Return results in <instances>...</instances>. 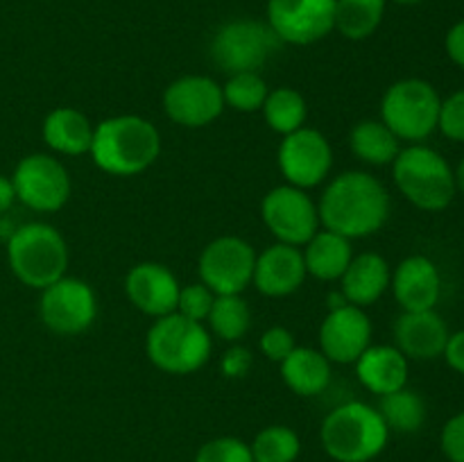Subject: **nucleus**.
<instances>
[{"label":"nucleus","instance_id":"1","mask_svg":"<svg viewBox=\"0 0 464 462\" xmlns=\"http://www.w3.org/2000/svg\"><path fill=\"white\" fill-rule=\"evenodd\" d=\"M317 213L324 229L349 240L365 238L388 222L390 195L370 172L349 170L326 186Z\"/></svg>","mask_w":464,"mask_h":462},{"label":"nucleus","instance_id":"2","mask_svg":"<svg viewBox=\"0 0 464 462\" xmlns=\"http://www.w3.org/2000/svg\"><path fill=\"white\" fill-rule=\"evenodd\" d=\"M91 157L107 175L131 177L148 170L161 152V136L140 116L107 118L93 127Z\"/></svg>","mask_w":464,"mask_h":462},{"label":"nucleus","instance_id":"3","mask_svg":"<svg viewBox=\"0 0 464 462\" xmlns=\"http://www.w3.org/2000/svg\"><path fill=\"white\" fill-rule=\"evenodd\" d=\"M320 439L335 462H372L388 447L390 428L374 406L349 401L326 415Z\"/></svg>","mask_w":464,"mask_h":462},{"label":"nucleus","instance_id":"4","mask_svg":"<svg viewBox=\"0 0 464 462\" xmlns=\"http://www.w3.org/2000/svg\"><path fill=\"white\" fill-rule=\"evenodd\" d=\"M394 184L408 202L421 211H442L456 197V175L447 159L433 148L412 143L392 161Z\"/></svg>","mask_w":464,"mask_h":462},{"label":"nucleus","instance_id":"5","mask_svg":"<svg viewBox=\"0 0 464 462\" xmlns=\"http://www.w3.org/2000/svg\"><path fill=\"white\" fill-rule=\"evenodd\" d=\"M7 258L21 284L44 290L66 276L68 245L54 226L30 222L12 234L7 243Z\"/></svg>","mask_w":464,"mask_h":462},{"label":"nucleus","instance_id":"6","mask_svg":"<svg viewBox=\"0 0 464 462\" xmlns=\"http://www.w3.org/2000/svg\"><path fill=\"white\" fill-rule=\"evenodd\" d=\"M148 356L152 365L168 374H190L211 358V335L202 322H193L179 313L157 317L148 331Z\"/></svg>","mask_w":464,"mask_h":462},{"label":"nucleus","instance_id":"7","mask_svg":"<svg viewBox=\"0 0 464 462\" xmlns=\"http://www.w3.org/2000/svg\"><path fill=\"white\" fill-rule=\"evenodd\" d=\"M440 104L442 100L430 82L408 77L385 91L381 118L399 140L420 143L438 130Z\"/></svg>","mask_w":464,"mask_h":462},{"label":"nucleus","instance_id":"8","mask_svg":"<svg viewBox=\"0 0 464 462\" xmlns=\"http://www.w3.org/2000/svg\"><path fill=\"white\" fill-rule=\"evenodd\" d=\"M279 36L267 23L236 18L225 23L211 39V59L229 75L256 72L279 48Z\"/></svg>","mask_w":464,"mask_h":462},{"label":"nucleus","instance_id":"9","mask_svg":"<svg viewBox=\"0 0 464 462\" xmlns=\"http://www.w3.org/2000/svg\"><path fill=\"white\" fill-rule=\"evenodd\" d=\"M256 252L238 236L208 243L199 256V276L213 294H240L254 279Z\"/></svg>","mask_w":464,"mask_h":462},{"label":"nucleus","instance_id":"10","mask_svg":"<svg viewBox=\"0 0 464 462\" xmlns=\"http://www.w3.org/2000/svg\"><path fill=\"white\" fill-rule=\"evenodd\" d=\"M16 199L39 213L59 211L71 197L68 170L50 154H30L21 159L12 177Z\"/></svg>","mask_w":464,"mask_h":462},{"label":"nucleus","instance_id":"11","mask_svg":"<svg viewBox=\"0 0 464 462\" xmlns=\"http://www.w3.org/2000/svg\"><path fill=\"white\" fill-rule=\"evenodd\" d=\"M261 216L279 243L306 245L320 231V213L313 199L295 186H279L263 197Z\"/></svg>","mask_w":464,"mask_h":462},{"label":"nucleus","instance_id":"12","mask_svg":"<svg viewBox=\"0 0 464 462\" xmlns=\"http://www.w3.org/2000/svg\"><path fill=\"white\" fill-rule=\"evenodd\" d=\"M267 25L281 43H315L335 30V0H267Z\"/></svg>","mask_w":464,"mask_h":462},{"label":"nucleus","instance_id":"13","mask_svg":"<svg viewBox=\"0 0 464 462\" xmlns=\"http://www.w3.org/2000/svg\"><path fill=\"white\" fill-rule=\"evenodd\" d=\"M39 313L50 331L62 335H75L89 329L98 315L95 293L86 281L75 276H62L41 293Z\"/></svg>","mask_w":464,"mask_h":462},{"label":"nucleus","instance_id":"14","mask_svg":"<svg viewBox=\"0 0 464 462\" xmlns=\"http://www.w3.org/2000/svg\"><path fill=\"white\" fill-rule=\"evenodd\" d=\"M279 168L290 186L313 188L322 184L334 166V152L324 136L311 127L285 134L279 145Z\"/></svg>","mask_w":464,"mask_h":462},{"label":"nucleus","instance_id":"15","mask_svg":"<svg viewBox=\"0 0 464 462\" xmlns=\"http://www.w3.org/2000/svg\"><path fill=\"white\" fill-rule=\"evenodd\" d=\"M163 109L177 125L207 127L225 109L222 86L204 75L179 77L163 93Z\"/></svg>","mask_w":464,"mask_h":462},{"label":"nucleus","instance_id":"16","mask_svg":"<svg viewBox=\"0 0 464 462\" xmlns=\"http://www.w3.org/2000/svg\"><path fill=\"white\" fill-rule=\"evenodd\" d=\"M372 322L362 308L344 303L334 308L322 322L320 344L322 353L334 362H356L361 353L370 347Z\"/></svg>","mask_w":464,"mask_h":462},{"label":"nucleus","instance_id":"17","mask_svg":"<svg viewBox=\"0 0 464 462\" xmlns=\"http://www.w3.org/2000/svg\"><path fill=\"white\" fill-rule=\"evenodd\" d=\"M179 281L159 263H139L130 270L125 279V290L130 302L145 315L163 317L177 311L179 299Z\"/></svg>","mask_w":464,"mask_h":462},{"label":"nucleus","instance_id":"18","mask_svg":"<svg viewBox=\"0 0 464 462\" xmlns=\"http://www.w3.org/2000/svg\"><path fill=\"white\" fill-rule=\"evenodd\" d=\"M304 252L295 245L276 243L256 256L254 265V285L267 297H285L299 290L306 279Z\"/></svg>","mask_w":464,"mask_h":462},{"label":"nucleus","instance_id":"19","mask_svg":"<svg viewBox=\"0 0 464 462\" xmlns=\"http://www.w3.org/2000/svg\"><path fill=\"white\" fill-rule=\"evenodd\" d=\"M399 306L406 313L433 311L442 293V276L438 265L426 256H408L399 263L390 281Z\"/></svg>","mask_w":464,"mask_h":462},{"label":"nucleus","instance_id":"20","mask_svg":"<svg viewBox=\"0 0 464 462\" xmlns=\"http://www.w3.org/2000/svg\"><path fill=\"white\" fill-rule=\"evenodd\" d=\"M447 322L433 311H417L399 315L394 322V340L397 349L406 358L415 361H433L444 353L449 340Z\"/></svg>","mask_w":464,"mask_h":462},{"label":"nucleus","instance_id":"21","mask_svg":"<svg viewBox=\"0 0 464 462\" xmlns=\"http://www.w3.org/2000/svg\"><path fill=\"white\" fill-rule=\"evenodd\" d=\"M356 374L370 392L383 397L406 388L408 358L390 344H370L356 361Z\"/></svg>","mask_w":464,"mask_h":462},{"label":"nucleus","instance_id":"22","mask_svg":"<svg viewBox=\"0 0 464 462\" xmlns=\"http://www.w3.org/2000/svg\"><path fill=\"white\" fill-rule=\"evenodd\" d=\"M340 279H343V297L347 299V303L362 308L381 299V294L390 288L392 274L383 256L365 252L352 258Z\"/></svg>","mask_w":464,"mask_h":462},{"label":"nucleus","instance_id":"23","mask_svg":"<svg viewBox=\"0 0 464 462\" xmlns=\"http://www.w3.org/2000/svg\"><path fill=\"white\" fill-rule=\"evenodd\" d=\"M44 140L50 149L59 154L80 157L91 149L93 127L89 118L71 107H59L50 111L44 120Z\"/></svg>","mask_w":464,"mask_h":462},{"label":"nucleus","instance_id":"24","mask_svg":"<svg viewBox=\"0 0 464 462\" xmlns=\"http://www.w3.org/2000/svg\"><path fill=\"white\" fill-rule=\"evenodd\" d=\"M281 376L285 385L299 397H315L331 380L329 358L311 347H295L281 361Z\"/></svg>","mask_w":464,"mask_h":462},{"label":"nucleus","instance_id":"25","mask_svg":"<svg viewBox=\"0 0 464 462\" xmlns=\"http://www.w3.org/2000/svg\"><path fill=\"white\" fill-rule=\"evenodd\" d=\"M352 243L344 236L324 229L317 231L304 249V263L306 272L315 279L335 281L344 274L352 263Z\"/></svg>","mask_w":464,"mask_h":462},{"label":"nucleus","instance_id":"26","mask_svg":"<svg viewBox=\"0 0 464 462\" xmlns=\"http://www.w3.org/2000/svg\"><path fill=\"white\" fill-rule=\"evenodd\" d=\"M352 152L370 166H388L399 154V139L383 120L358 122L349 136Z\"/></svg>","mask_w":464,"mask_h":462},{"label":"nucleus","instance_id":"27","mask_svg":"<svg viewBox=\"0 0 464 462\" xmlns=\"http://www.w3.org/2000/svg\"><path fill=\"white\" fill-rule=\"evenodd\" d=\"M385 0H335V30L352 41H362L379 30Z\"/></svg>","mask_w":464,"mask_h":462},{"label":"nucleus","instance_id":"28","mask_svg":"<svg viewBox=\"0 0 464 462\" xmlns=\"http://www.w3.org/2000/svg\"><path fill=\"white\" fill-rule=\"evenodd\" d=\"M376 410L383 417L385 426L397 433H417L426 421L424 399L408 388L383 394Z\"/></svg>","mask_w":464,"mask_h":462},{"label":"nucleus","instance_id":"29","mask_svg":"<svg viewBox=\"0 0 464 462\" xmlns=\"http://www.w3.org/2000/svg\"><path fill=\"white\" fill-rule=\"evenodd\" d=\"M306 113L308 109L304 95L299 91L288 89V86L270 91L266 102H263V116H266L267 125L284 136L302 130Z\"/></svg>","mask_w":464,"mask_h":462},{"label":"nucleus","instance_id":"30","mask_svg":"<svg viewBox=\"0 0 464 462\" xmlns=\"http://www.w3.org/2000/svg\"><path fill=\"white\" fill-rule=\"evenodd\" d=\"M208 324L218 338L227 342H238L249 331V306L240 294H216L211 313H208Z\"/></svg>","mask_w":464,"mask_h":462},{"label":"nucleus","instance_id":"31","mask_svg":"<svg viewBox=\"0 0 464 462\" xmlns=\"http://www.w3.org/2000/svg\"><path fill=\"white\" fill-rule=\"evenodd\" d=\"M254 462H295L302 453L299 435L288 426H267L252 442Z\"/></svg>","mask_w":464,"mask_h":462},{"label":"nucleus","instance_id":"32","mask_svg":"<svg viewBox=\"0 0 464 462\" xmlns=\"http://www.w3.org/2000/svg\"><path fill=\"white\" fill-rule=\"evenodd\" d=\"M267 84L258 72H236L222 86V98L236 111H258L267 98Z\"/></svg>","mask_w":464,"mask_h":462},{"label":"nucleus","instance_id":"33","mask_svg":"<svg viewBox=\"0 0 464 462\" xmlns=\"http://www.w3.org/2000/svg\"><path fill=\"white\" fill-rule=\"evenodd\" d=\"M195 462H254V457L240 438H216L199 447Z\"/></svg>","mask_w":464,"mask_h":462},{"label":"nucleus","instance_id":"34","mask_svg":"<svg viewBox=\"0 0 464 462\" xmlns=\"http://www.w3.org/2000/svg\"><path fill=\"white\" fill-rule=\"evenodd\" d=\"M216 294L204 284H190L179 288V299H177V311L179 315L188 317L193 322H204L211 313Z\"/></svg>","mask_w":464,"mask_h":462},{"label":"nucleus","instance_id":"35","mask_svg":"<svg viewBox=\"0 0 464 462\" xmlns=\"http://www.w3.org/2000/svg\"><path fill=\"white\" fill-rule=\"evenodd\" d=\"M438 130L447 139L464 143V89L456 91L440 104Z\"/></svg>","mask_w":464,"mask_h":462},{"label":"nucleus","instance_id":"36","mask_svg":"<svg viewBox=\"0 0 464 462\" xmlns=\"http://www.w3.org/2000/svg\"><path fill=\"white\" fill-rule=\"evenodd\" d=\"M440 447L449 462H464V410L453 415L444 424L440 435Z\"/></svg>","mask_w":464,"mask_h":462},{"label":"nucleus","instance_id":"37","mask_svg":"<svg viewBox=\"0 0 464 462\" xmlns=\"http://www.w3.org/2000/svg\"><path fill=\"white\" fill-rule=\"evenodd\" d=\"M295 349V338L288 329L284 326H272L261 335V351L266 353L270 361L281 362L290 351Z\"/></svg>","mask_w":464,"mask_h":462},{"label":"nucleus","instance_id":"38","mask_svg":"<svg viewBox=\"0 0 464 462\" xmlns=\"http://www.w3.org/2000/svg\"><path fill=\"white\" fill-rule=\"evenodd\" d=\"M249 367H252V351L240 347V344H234L220 361L222 374L229 376V379H243Z\"/></svg>","mask_w":464,"mask_h":462},{"label":"nucleus","instance_id":"39","mask_svg":"<svg viewBox=\"0 0 464 462\" xmlns=\"http://www.w3.org/2000/svg\"><path fill=\"white\" fill-rule=\"evenodd\" d=\"M444 48H447L449 59L464 71V18L462 21H458L456 25H451V30L447 32Z\"/></svg>","mask_w":464,"mask_h":462},{"label":"nucleus","instance_id":"40","mask_svg":"<svg viewBox=\"0 0 464 462\" xmlns=\"http://www.w3.org/2000/svg\"><path fill=\"white\" fill-rule=\"evenodd\" d=\"M442 356L447 358L451 370H456L458 374L464 376V331H458V333L449 335Z\"/></svg>","mask_w":464,"mask_h":462},{"label":"nucleus","instance_id":"41","mask_svg":"<svg viewBox=\"0 0 464 462\" xmlns=\"http://www.w3.org/2000/svg\"><path fill=\"white\" fill-rule=\"evenodd\" d=\"M14 199H16V190H14L12 179L0 175V213L9 211L14 204Z\"/></svg>","mask_w":464,"mask_h":462},{"label":"nucleus","instance_id":"42","mask_svg":"<svg viewBox=\"0 0 464 462\" xmlns=\"http://www.w3.org/2000/svg\"><path fill=\"white\" fill-rule=\"evenodd\" d=\"M453 175H456V190L464 195V159L458 163V170H453Z\"/></svg>","mask_w":464,"mask_h":462},{"label":"nucleus","instance_id":"43","mask_svg":"<svg viewBox=\"0 0 464 462\" xmlns=\"http://www.w3.org/2000/svg\"><path fill=\"white\" fill-rule=\"evenodd\" d=\"M394 3L397 5H420V3H424V0H394Z\"/></svg>","mask_w":464,"mask_h":462}]
</instances>
